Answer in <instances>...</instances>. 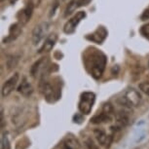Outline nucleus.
Returning <instances> with one entry per match:
<instances>
[{"instance_id": "nucleus-27", "label": "nucleus", "mask_w": 149, "mask_h": 149, "mask_svg": "<svg viewBox=\"0 0 149 149\" xmlns=\"http://www.w3.org/2000/svg\"><path fill=\"white\" fill-rule=\"evenodd\" d=\"M57 7H58V2H56L55 3V5H54V7L52 8V10H51V14H50V17H53L55 15V11H56V9H57Z\"/></svg>"}, {"instance_id": "nucleus-20", "label": "nucleus", "mask_w": 149, "mask_h": 149, "mask_svg": "<svg viewBox=\"0 0 149 149\" xmlns=\"http://www.w3.org/2000/svg\"><path fill=\"white\" fill-rule=\"evenodd\" d=\"M139 87L140 91L144 93L145 95H149V82H141Z\"/></svg>"}, {"instance_id": "nucleus-5", "label": "nucleus", "mask_w": 149, "mask_h": 149, "mask_svg": "<svg viewBox=\"0 0 149 149\" xmlns=\"http://www.w3.org/2000/svg\"><path fill=\"white\" fill-rule=\"evenodd\" d=\"M85 18H86V13L84 12V11H79V12H77L76 15L73 16L72 18L64 24L63 31L65 32L66 34H71V33L75 31L76 26L79 24V22Z\"/></svg>"}, {"instance_id": "nucleus-3", "label": "nucleus", "mask_w": 149, "mask_h": 149, "mask_svg": "<svg viewBox=\"0 0 149 149\" xmlns=\"http://www.w3.org/2000/svg\"><path fill=\"white\" fill-rule=\"evenodd\" d=\"M40 87L48 102H54L61 97V88L58 86H53L48 80L42 81L40 83Z\"/></svg>"}, {"instance_id": "nucleus-26", "label": "nucleus", "mask_w": 149, "mask_h": 149, "mask_svg": "<svg viewBox=\"0 0 149 149\" xmlns=\"http://www.w3.org/2000/svg\"><path fill=\"white\" fill-rule=\"evenodd\" d=\"M149 19V10H145L141 15V19L142 21H145V19Z\"/></svg>"}, {"instance_id": "nucleus-21", "label": "nucleus", "mask_w": 149, "mask_h": 149, "mask_svg": "<svg viewBox=\"0 0 149 149\" xmlns=\"http://www.w3.org/2000/svg\"><path fill=\"white\" fill-rule=\"evenodd\" d=\"M17 63H18V58H16L15 57H11L8 58L7 65H8V68L9 69H12L13 67H16Z\"/></svg>"}, {"instance_id": "nucleus-16", "label": "nucleus", "mask_w": 149, "mask_h": 149, "mask_svg": "<svg viewBox=\"0 0 149 149\" xmlns=\"http://www.w3.org/2000/svg\"><path fill=\"white\" fill-rule=\"evenodd\" d=\"M19 34V27H18V24H15L14 26H11L9 35H8L7 38L4 39L3 42L4 43H8V42H10V41H13L14 39H16L17 37H18Z\"/></svg>"}, {"instance_id": "nucleus-9", "label": "nucleus", "mask_w": 149, "mask_h": 149, "mask_svg": "<svg viewBox=\"0 0 149 149\" xmlns=\"http://www.w3.org/2000/svg\"><path fill=\"white\" fill-rule=\"evenodd\" d=\"M33 8H34V5H33L32 0H30V1H29V3L26 4V6L24 7V9L19 11V15H18V19H19V21L22 22V24H26L30 19V18H31V16H32V13H33Z\"/></svg>"}, {"instance_id": "nucleus-24", "label": "nucleus", "mask_w": 149, "mask_h": 149, "mask_svg": "<svg viewBox=\"0 0 149 149\" xmlns=\"http://www.w3.org/2000/svg\"><path fill=\"white\" fill-rule=\"evenodd\" d=\"M2 149H9V141L6 136H3L2 139Z\"/></svg>"}, {"instance_id": "nucleus-23", "label": "nucleus", "mask_w": 149, "mask_h": 149, "mask_svg": "<svg viewBox=\"0 0 149 149\" xmlns=\"http://www.w3.org/2000/svg\"><path fill=\"white\" fill-rule=\"evenodd\" d=\"M73 121H74V123L81 124L83 121V116L80 114H75L74 116H73Z\"/></svg>"}, {"instance_id": "nucleus-6", "label": "nucleus", "mask_w": 149, "mask_h": 149, "mask_svg": "<svg viewBox=\"0 0 149 149\" xmlns=\"http://www.w3.org/2000/svg\"><path fill=\"white\" fill-rule=\"evenodd\" d=\"M49 26H50V24L46 22H41L40 24L35 26V29H33V31H32V43L33 44L38 45L40 43L42 39H43L48 33Z\"/></svg>"}, {"instance_id": "nucleus-2", "label": "nucleus", "mask_w": 149, "mask_h": 149, "mask_svg": "<svg viewBox=\"0 0 149 149\" xmlns=\"http://www.w3.org/2000/svg\"><path fill=\"white\" fill-rule=\"evenodd\" d=\"M140 102H141V95L139 94V91H136L134 88L126 90L122 97L118 98L119 104L128 108L137 106L140 103Z\"/></svg>"}, {"instance_id": "nucleus-7", "label": "nucleus", "mask_w": 149, "mask_h": 149, "mask_svg": "<svg viewBox=\"0 0 149 149\" xmlns=\"http://www.w3.org/2000/svg\"><path fill=\"white\" fill-rule=\"evenodd\" d=\"M94 134L95 139H97V140L100 145L106 148L110 147L111 143L113 141V134H107L102 129H95Z\"/></svg>"}, {"instance_id": "nucleus-15", "label": "nucleus", "mask_w": 149, "mask_h": 149, "mask_svg": "<svg viewBox=\"0 0 149 149\" xmlns=\"http://www.w3.org/2000/svg\"><path fill=\"white\" fill-rule=\"evenodd\" d=\"M46 63H47V61L45 60V58H42L41 60H39L38 61H36V63L33 64L32 67H31V70H30V73H31V75L33 77H36L37 75L40 73L42 70H43L46 66Z\"/></svg>"}, {"instance_id": "nucleus-13", "label": "nucleus", "mask_w": 149, "mask_h": 149, "mask_svg": "<svg viewBox=\"0 0 149 149\" xmlns=\"http://www.w3.org/2000/svg\"><path fill=\"white\" fill-rule=\"evenodd\" d=\"M18 92L21 95H22L24 97H29L31 95V94L33 93V88L26 77L22 79V83L19 84V86L18 87Z\"/></svg>"}, {"instance_id": "nucleus-19", "label": "nucleus", "mask_w": 149, "mask_h": 149, "mask_svg": "<svg viewBox=\"0 0 149 149\" xmlns=\"http://www.w3.org/2000/svg\"><path fill=\"white\" fill-rule=\"evenodd\" d=\"M102 111L103 112H105V113H107V114H110V115H113L114 113V108H113V106H112L111 103H104L102 106Z\"/></svg>"}, {"instance_id": "nucleus-10", "label": "nucleus", "mask_w": 149, "mask_h": 149, "mask_svg": "<svg viewBox=\"0 0 149 149\" xmlns=\"http://www.w3.org/2000/svg\"><path fill=\"white\" fill-rule=\"evenodd\" d=\"M107 37V30H106L103 26H100L95 30L94 33L87 36V39L92 42H95L97 44H102L103 41L105 40V38Z\"/></svg>"}, {"instance_id": "nucleus-4", "label": "nucleus", "mask_w": 149, "mask_h": 149, "mask_svg": "<svg viewBox=\"0 0 149 149\" xmlns=\"http://www.w3.org/2000/svg\"><path fill=\"white\" fill-rule=\"evenodd\" d=\"M95 102V95L92 92H84L80 95L78 108L82 114L89 115Z\"/></svg>"}, {"instance_id": "nucleus-18", "label": "nucleus", "mask_w": 149, "mask_h": 149, "mask_svg": "<svg viewBox=\"0 0 149 149\" xmlns=\"http://www.w3.org/2000/svg\"><path fill=\"white\" fill-rule=\"evenodd\" d=\"M140 34L144 38L147 39V40H149V22L146 24H143L141 26V29H140Z\"/></svg>"}, {"instance_id": "nucleus-12", "label": "nucleus", "mask_w": 149, "mask_h": 149, "mask_svg": "<svg viewBox=\"0 0 149 149\" xmlns=\"http://www.w3.org/2000/svg\"><path fill=\"white\" fill-rule=\"evenodd\" d=\"M63 149H80V142L73 136H67L61 142Z\"/></svg>"}, {"instance_id": "nucleus-22", "label": "nucleus", "mask_w": 149, "mask_h": 149, "mask_svg": "<svg viewBox=\"0 0 149 149\" xmlns=\"http://www.w3.org/2000/svg\"><path fill=\"white\" fill-rule=\"evenodd\" d=\"M85 146H86V149H98V147L95 144L94 141H93L91 139H89L86 140Z\"/></svg>"}, {"instance_id": "nucleus-28", "label": "nucleus", "mask_w": 149, "mask_h": 149, "mask_svg": "<svg viewBox=\"0 0 149 149\" xmlns=\"http://www.w3.org/2000/svg\"><path fill=\"white\" fill-rule=\"evenodd\" d=\"M17 1H18V0H11V4H14V3H16Z\"/></svg>"}, {"instance_id": "nucleus-25", "label": "nucleus", "mask_w": 149, "mask_h": 149, "mask_svg": "<svg viewBox=\"0 0 149 149\" xmlns=\"http://www.w3.org/2000/svg\"><path fill=\"white\" fill-rule=\"evenodd\" d=\"M92 0H78V7H83L87 6L88 4H90Z\"/></svg>"}, {"instance_id": "nucleus-29", "label": "nucleus", "mask_w": 149, "mask_h": 149, "mask_svg": "<svg viewBox=\"0 0 149 149\" xmlns=\"http://www.w3.org/2000/svg\"><path fill=\"white\" fill-rule=\"evenodd\" d=\"M1 1H3V0H1Z\"/></svg>"}, {"instance_id": "nucleus-11", "label": "nucleus", "mask_w": 149, "mask_h": 149, "mask_svg": "<svg viewBox=\"0 0 149 149\" xmlns=\"http://www.w3.org/2000/svg\"><path fill=\"white\" fill-rule=\"evenodd\" d=\"M57 40H58V35L55 34V33L48 35V37L45 39L43 45L39 49L38 53L39 54H42V53H48L52 51V49L55 47L56 43H57Z\"/></svg>"}, {"instance_id": "nucleus-14", "label": "nucleus", "mask_w": 149, "mask_h": 149, "mask_svg": "<svg viewBox=\"0 0 149 149\" xmlns=\"http://www.w3.org/2000/svg\"><path fill=\"white\" fill-rule=\"evenodd\" d=\"M112 116L113 115L107 114L105 112L102 111V113L95 115L94 117H92L91 119V123L95 124V125H98V124H102V123H108L112 121Z\"/></svg>"}, {"instance_id": "nucleus-8", "label": "nucleus", "mask_w": 149, "mask_h": 149, "mask_svg": "<svg viewBox=\"0 0 149 149\" xmlns=\"http://www.w3.org/2000/svg\"><path fill=\"white\" fill-rule=\"evenodd\" d=\"M18 82H19V73H15V74L12 75V76L3 84V87H2V90H1L2 97H8V95L16 89L17 85H18Z\"/></svg>"}, {"instance_id": "nucleus-17", "label": "nucleus", "mask_w": 149, "mask_h": 149, "mask_svg": "<svg viewBox=\"0 0 149 149\" xmlns=\"http://www.w3.org/2000/svg\"><path fill=\"white\" fill-rule=\"evenodd\" d=\"M77 7H78V0H71L65 8V11H64V17L70 16L75 10H76Z\"/></svg>"}, {"instance_id": "nucleus-1", "label": "nucleus", "mask_w": 149, "mask_h": 149, "mask_svg": "<svg viewBox=\"0 0 149 149\" xmlns=\"http://www.w3.org/2000/svg\"><path fill=\"white\" fill-rule=\"evenodd\" d=\"M85 63L92 76L95 79H100L105 69L106 57L102 52L97 50H93L86 57Z\"/></svg>"}]
</instances>
